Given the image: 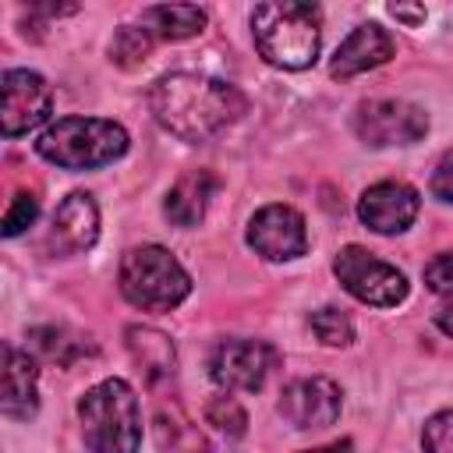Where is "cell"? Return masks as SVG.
Returning <instances> with one entry per match:
<instances>
[{
    "label": "cell",
    "mask_w": 453,
    "mask_h": 453,
    "mask_svg": "<svg viewBox=\"0 0 453 453\" xmlns=\"http://www.w3.org/2000/svg\"><path fill=\"white\" fill-rule=\"evenodd\" d=\"M149 110L180 142H209L248 110V99L230 81L177 71L149 88Z\"/></svg>",
    "instance_id": "obj_1"
},
{
    "label": "cell",
    "mask_w": 453,
    "mask_h": 453,
    "mask_svg": "<svg viewBox=\"0 0 453 453\" xmlns=\"http://www.w3.org/2000/svg\"><path fill=\"white\" fill-rule=\"evenodd\" d=\"M251 35L265 64L283 67V71H304L319 57L322 11L301 0L258 4L251 11Z\"/></svg>",
    "instance_id": "obj_2"
},
{
    "label": "cell",
    "mask_w": 453,
    "mask_h": 453,
    "mask_svg": "<svg viewBox=\"0 0 453 453\" xmlns=\"http://www.w3.org/2000/svg\"><path fill=\"white\" fill-rule=\"evenodd\" d=\"M81 435L92 453H138L142 411L124 379H103L78 400Z\"/></svg>",
    "instance_id": "obj_3"
},
{
    "label": "cell",
    "mask_w": 453,
    "mask_h": 453,
    "mask_svg": "<svg viewBox=\"0 0 453 453\" xmlns=\"http://www.w3.org/2000/svg\"><path fill=\"white\" fill-rule=\"evenodd\" d=\"M35 152L64 170H96L127 152V131L103 117H60L39 134Z\"/></svg>",
    "instance_id": "obj_4"
},
{
    "label": "cell",
    "mask_w": 453,
    "mask_h": 453,
    "mask_svg": "<svg viewBox=\"0 0 453 453\" xmlns=\"http://www.w3.org/2000/svg\"><path fill=\"white\" fill-rule=\"evenodd\" d=\"M117 283H120V294L142 311H170L191 294V276L159 244L131 248L120 258Z\"/></svg>",
    "instance_id": "obj_5"
},
{
    "label": "cell",
    "mask_w": 453,
    "mask_h": 453,
    "mask_svg": "<svg viewBox=\"0 0 453 453\" xmlns=\"http://www.w3.org/2000/svg\"><path fill=\"white\" fill-rule=\"evenodd\" d=\"M333 273L336 280L343 283V290L350 297H357L361 304H375V308H393L407 297V280L396 265L375 258L372 251L357 248V244H347L336 251V262H333Z\"/></svg>",
    "instance_id": "obj_6"
},
{
    "label": "cell",
    "mask_w": 453,
    "mask_h": 453,
    "mask_svg": "<svg viewBox=\"0 0 453 453\" xmlns=\"http://www.w3.org/2000/svg\"><path fill=\"white\" fill-rule=\"evenodd\" d=\"M276 365L280 354L265 340H223L209 354V375L226 393H258Z\"/></svg>",
    "instance_id": "obj_7"
},
{
    "label": "cell",
    "mask_w": 453,
    "mask_h": 453,
    "mask_svg": "<svg viewBox=\"0 0 453 453\" xmlns=\"http://www.w3.org/2000/svg\"><path fill=\"white\" fill-rule=\"evenodd\" d=\"M354 131L365 145H414L425 138L428 117L403 99H368L354 113Z\"/></svg>",
    "instance_id": "obj_8"
},
{
    "label": "cell",
    "mask_w": 453,
    "mask_h": 453,
    "mask_svg": "<svg viewBox=\"0 0 453 453\" xmlns=\"http://www.w3.org/2000/svg\"><path fill=\"white\" fill-rule=\"evenodd\" d=\"M0 96H4V138H18L28 134L32 127H39L50 110H53V88L46 85L42 74L25 71V67H11L4 71L0 81Z\"/></svg>",
    "instance_id": "obj_9"
},
{
    "label": "cell",
    "mask_w": 453,
    "mask_h": 453,
    "mask_svg": "<svg viewBox=\"0 0 453 453\" xmlns=\"http://www.w3.org/2000/svg\"><path fill=\"white\" fill-rule=\"evenodd\" d=\"M248 244L255 248V255H262L269 262H290V258L304 255V248H308L304 216L280 202L262 205L248 223Z\"/></svg>",
    "instance_id": "obj_10"
},
{
    "label": "cell",
    "mask_w": 453,
    "mask_h": 453,
    "mask_svg": "<svg viewBox=\"0 0 453 453\" xmlns=\"http://www.w3.org/2000/svg\"><path fill=\"white\" fill-rule=\"evenodd\" d=\"M343 407V393L333 379L326 375H311V379H297L280 393V414L294 425V428H326L340 418Z\"/></svg>",
    "instance_id": "obj_11"
},
{
    "label": "cell",
    "mask_w": 453,
    "mask_h": 453,
    "mask_svg": "<svg viewBox=\"0 0 453 453\" xmlns=\"http://www.w3.org/2000/svg\"><path fill=\"white\" fill-rule=\"evenodd\" d=\"M418 209H421V198L403 180H379L357 202L361 223L375 234H403L414 223Z\"/></svg>",
    "instance_id": "obj_12"
},
{
    "label": "cell",
    "mask_w": 453,
    "mask_h": 453,
    "mask_svg": "<svg viewBox=\"0 0 453 453\" xmlns=\"http://www.w3.org/2000/svg\"><path fill=\"white\" fill-rule=\"evenodd\" d=\"M96 237H99V209H96L92 195L71 191L53 212L50 248L57 255H78V251H88L96 244Z\"/></svg>",
    "instance_id": "obj_13"
},
{
    "label": "cell",
    "mask_w": 453,
    "mask_h": 453,
    "mask_svg": "<svg viewBox=\"0 0 453 453\" xmlns=\"http://www.w3.org/2000/svg\"><path fill=\"white\" fill-rule=\"evenodd\" d=\"M393 53H396L393 35H389L382 25H375V21H365V25H357V28L340 42V50L333 53L329 74H333V78H354V74H361V71H372V67L386 64Z\"/></svg>",
    "instance_id": "obj_14"
},
{
    "label": "cell",
    "mask_w": 453,
    "mask_h": 453,
    "mask_svg": "<svg viewBox=\"0 0 453 453\" xmlns=\"http://www.w3.org/2000/svg\"><path fill=\"white\" fill-rule=\"evenodd\" d=\"M39 407V368L28 357V350H18L14 343H4V396L0 411L7 418L28 421Z\"/></svg>",
    "instance_id": "obj_15"
},
{
    "label": "cell",
    "mask_w": 453,
    "mask_h": 453,
    "mask_svg": "<svg viewBox=\"0 0 453 453\" xmlns=\"http://www.w3.org/2000/svg\"><path fill=\"white\" fill-rule=\"evenodd\" d=\"M216 191H219V180L212 170H188L173 180V188L163 202V212L173 226H198Z\"/></svg>",
    "instance_id": "obj_16"
},
{
    "label": "cell",
    "mask_w": 453,
    "mask_h": 453,
    "mask_svg": "<svg viewBox=\"0 0 453 453\" xmlns=\"http://www.w3.org/2000/svg\"><path fill=\"white\" fill-rule=\"evenodd\" d=\"M124 340H127V350L134 357V365L145 372V379L152 386L173 379L177 372V354H173V343L166 333L152 329V326H127L124 329Z\"/></svg>",
    "instance_id": "obj_17"
},
{
    "label": "cell",
    "mask_w": 453,
    "mask_h": 453,
    "mask_svg": "<svg viewBox=\"0 0 453 453\" xmlns=\"http://www.w3.org/2000/svg\"><path fill=\"white\" fill-rule=\"evenodd\" d=\"M152 432H156L159 453H209V439L180 407H159Z\"/></svg>",
    "instance_id": "obj_18"
},
{
    "label": "cell",
    "mask_w": 453,
    "mask_h": 453,
    "mask_svg": "<svg viewBox=\"0 0 453 453\" xmlns=\"http://www.w3.org/2000/svg\"><path fill=\"white\" fill-rule=\"evenodd\" d=\"M142 21L149 25V32L156 39L180 42V39H191L205 28V11L195 4H159V7H149L142 14Z\"/></svg>",
    "instance_id": "obj_19"
},
{
    "label": "cell",
    "mask_w": 453,
    "mask_h": 453,
    "mask_svg": "<svg viewBox=\"0 0 453 453\" xmlns=\"http://www.w3.org/2000/svg\"><path fill=\"white\" fill-rule=\"evenodd\" d=\"M149 50H152V32L124 25V28H117L113 42H110V60L120 67H138V64H145Z\"/></svg>",
    "instance_id": "obj_20"
},
{
    "label": "cell",
    "mask_w": 453,
    "mask_h": 453,
    "mask_svg": "<svg viewBox=\"0 0 453 453\" xmlns=\"http://www.w3.org/2000/svg\"><path fill=\"white\" fill-rule=\"evenodd\" d=\"M205 421L216 425V428H219L223 435H230V439L244 435V428H248L244 407L237 403V396H226V393H219V396H212V400L205 403Z\"/></svg>",
    "instance_id": "obj_21"
},
{
    "label": "cell",
    "mask_w": 453,
    "mask_h": 453,
    "mask_svg": "<svg viewBox=\"0 0 453 453\" xmlns=\"http://www.w3.org/2000/svg\"><path fill=\"white\" fill-rule=\"evenodd\" d=\"M311 333L326 347H347L354 340V322L340 308H319V311H311Z\"/></svg>",
    "instance_id": "obj_22"
},
{
    "label": "cell",
    "mask_w": 453,
    "mask_h": 453,
    "mask_svg": "<svg viewBox=\"0 0 453 453\" xmlns=\"http://www.w3.org/2000/svg\"><path fill=\"white\" fill-rule=\"evenodd\" d=\"M425 453H453V411H439L425 421L421 432Z\"/></svg>",
    "instance_id": "obj_23"
},
{
    "label": "cell",
    "mask_w": 453,
    "mask_h": 453,
    "mask_svg": "<svg viewBox=\"0 0 453 453\" xmlns=\"http://www.w3.org/2000/svg\"><path fill=\"white\" fill-rule=\"evenodd\" d=\"M35 216H39V198L35 195H14V202H11V209H7V216H4V237H18L25 226H32L35 223Z\"/></svg>",
    "instance_id": "obj_24"
},
{
    "label": "cell",
    "mask_w": 453,
    "mask_h": 453,
    "mask_svg": "<svg viewBox=\"0 0 453 453\" xmlns=\"http://www.w3.org/2000/svg\"><path fill=\"white\" fill-rule=\"evenodd\" d=\"M425 283H428V290L453 297V251H446L425 265Z\"/></svg>",
    "instance_id": "obj_25"
},
{
    "label": "cell",
    "mask_w": 453,
    "mask_h": 453,
    "mask_svg": "<svg viewBox=\"0 0 453 453\" xmlns=\"http://www.w3.org/2000/svg\"><path fill=\"white\" fill-rule=\"evenodd\" d=\"M432 195L439 202H453V152H446L432 173Z\"/></svg>",
    "instance_id": "obj_26"
},
{
    "label": "cell",
    "mask_w": 453,
    "mask_h": 453,
    "mask_svg": "<svg viewBox=\"0 0 453 453\" xmlns=\"http://www.w3.org/2000/svg\"><path fill=\"white\" fill-rule=\"evenodd\" d=\"M389 14H393V18H403V21H411V25L425 21V7H403V4H393Z\"/></svg>",
    "instance_id": "obj_27"
},
{
    "label": "cell",
    "mask_w": 453,
    "mask_h": 453,
    "mask_svg": "<svg viewBox=\"0 0 453 453\" xmlns=\"http://www.w3.org/2000/svg\"><path fill=\"white\" fill-rule=\"evenodd\" d=\"M301 453H354V442L340 439V442H329V446H319V449H301Z\"/></svg>",
    "instance_id": "obj_28"
},
{
    "label": "cell",
    "mask_w": 453,
    "mask_h": 453,
    "mask_svg": "<svg viewBox=\"0 0 453 453\" xmlns=\"http://www.w3.org/2000/svg\"><path fill=\"white\" fill-rule=\"evenodd\" d=\"M435 326H439L446 336H453V304H449V308H442V311L435 315Z\"/></svg>",
    "instance_id": "obj_29"
}]
</instances>
